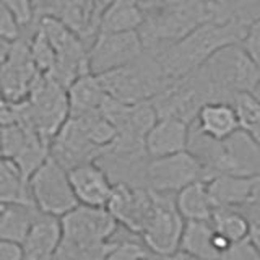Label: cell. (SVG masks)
I'll return each mask as SVG.
<instances>
[{
    "label": "cell",
    "mask_w": 260,
    "mask_h": 260,
    "mask_svg": "<svg viewBox=\"0 0 260 260\" xmlns=\"http://www.w3.org/2000/svg\"><path fill=\"white\" fill-rule=\"evenodd\" d=\"M0 211H2V203H0Z\"/></svg>",
    "instance_id": "cell-40"
},
{
    "label": "cell",
    "mask_w": 260,
    "mask_h": 260,
    "mask_svg": "<svg viewBox=\"0 0 260 260\" xmlns=\"http://www.w3.org/2000/svg\"><path fill=\"white\" fill-rule=\"evenodd\" d=\"M62 241L55 260H104L109 241L117 231L108 208L77 205L60 218Z\"/></svg>",
    "instance_id": "cell-3"
},
{
    "label": "cell",
    "mask_w": 260,
    "mask_h": 260,
    "mask_svg": "<svg viewBox=\"0 0 260 260\" xmlns=\"http://www.w3.org/2000/svg\"><path fill=\"white\" fill-rule=\"evenodd\" d=\"M249 24L236 15L226 20H211L153 55L156 57L168 80L181 78L200 69L221 47L241 44Z\"/></svg>",
    "instance_id": "cell-2"
},
{
    "label": "cell",
    "mask_w": 260,
    "mask_h": 260,
    "mask_svg": "<svg viewBox=\"0 0 260 260\" xmlns=\"http://www.w3.org/2000/svg\"><path fill=\"white\" fill-rule=\"evenodd\" d=\"M0 260H23L21 244L0 239Z\"/></svg>",
    "instance_id": "cell-33"
},
{
    "label": "cell",
    "mask_w": 260,
    "mask_h": 260,
    "mask_svg": "<svg viewBox=\"0 0 260 260\" xmlns=\"http://www.w3.org/2000/svg\"><path fill=\"white\" fill-rule=\"evenodd\" d=\"M258 176L216 174L207 179L210 197L216 207L241 210L249 202Z\"/></svg>",
    "instance_id": "cell-21"
},
{
    "label": "cell",
    "mask_w": 260,
    "mask_h": 260,
    "mask_svg": "<svg viewBox=\"0 0 260 260\" xmlns=\"http://www.w3.org/2000/svg\"><path fill=\"white\" fill-rule=\"evenodd\" d=\"M224 2H226L228 7H230L231 13L234 15V13H238L239 10H242L246 5H249L252 0H224Z\"/></svg>",
    "instance_id": "cell-35"
},
{
    "label": "cell",
    "mask_w": 260,
    "mask_h": 260,
    "mask_svg": "<svg viewBox=\"0 0 260 260\" xmlns=\"http://www.w3.org/2000/svg\"><path fill=\"white\" fill-rule=\"evenodd\" d=\"M39 213L35 203H2L0 239L21 244Z\"/></svg>",
    "instance_id": "cell-24"
},
{
    "label": "cell",
    "mask_w": 260,
    "mask_h": 260,
    "mask_svg": "<svg viewBox=\"0 0 260 260\" xmlns=\"http://www.w3.org/2000/svg\"><path fill=\"white\" fill-rule=\"evenodd\" d=\"M216 101V96L205 75L197 69L189 75L168 80L151 103L158 117H176L193 124L203 104Z\"/></svg>",
    "instance_id": "cell-7"
},
{
    "label": "cell",
    "mask_w": 260,
    "mask_h": 260,
    "mask_svg": "<svg viewBox=\"0 0 260 260\" xmlns=\"http://www.w3.org/2000/svg\"><path fill=\"white\" fill-rule=\"evenodd\" d=\"M176 205L185 221H210L215 203L210 197L207 181H197L177 192Z\"/></svg>",
    "instance_id": "cell-25"
},
{
    "label": "cell",
    "mask_w": 260,
    "mask_h": 260,
    "mask_svg": "<svg viewBox=\"0 0 260 260\" xmlns=\"http://www.w3.org/2000/svg\"><path fill=\"white\" fill-rule=\"evenodd\" d=\"M154 258H158V257H153V258H143V260H154Z\"/></svg>",
    "instance_id": "cell-39"
},
{
    "label": "cell",
    "mask_w": 260,
    "mask_h": 260,
    "mask_svg": "<svg viewBox=\"0 0 260 260\" xmlns=\"http://www.w3.org/2000/svg\"><path fill=\"white\" fill-rule=\"evenodd\" d=\"M159 260H205V258H200L197 255H192V254H189V252L179 249V250L174 252V254H171V255L159 257Z\"/></svg>",
    "instance_id": "cell-34"
},
{
    "label": "cell",
    "mask_w": 260,
    "mask_h": 260,
    "mask_svg": "<svg viewBox=\"0 0 260 260\" xmlns=\"http://www.w3.org/2000/svg\"><path fill=\"white\" fill-rule=\"evenodd\" d=\"M197 181H205V169L190 150L150 158L146 165L145 184L154 192L176 195Z\"/></svg>",
    "instance_id": "cell-11"
},
{
    "label": "cell",
    "mask_w": 260,
    "mask_h": 260,
    "mask_svg": "<svg viewBox=\"0 0 260 260\" xmlns=\"http://www.w3.org/2000/svg\"><path fill=\"white\" fill-rule=\"evenodd\" d=\"M142 5L145 20L138 32L150 54L181 41L203 23L233 16L228 5L207 0H142Z\"/></svg>",
    "instance_id": "cell-1"
},
{
    "label": "cell",
    "mask_w": 260,
    "mask_h": 260,
    "mask_svg": "<svg viewBox=\"0 0 260 260\" xmlns=\"http://www.w3.org/2000/svg\"><path fill=\"white\" fill-rule=\"evenodd\" d=\"M106 208L120 226L142 236L153 211V192L148 187L114 182Z\"/></svg>",
    "instance_id": "cell-14"
},
{
    "label": "cell",
    "mask_w": 260,
    "mask_h": 260,
    "mask_svg": "<svg viewBox=\"0 0 260 260\" xmlns=\"http://www.w3.org/2000/svg\"><path fill=\"white\" fill-rule=\"evenodd\" d=\"M145 12L142 0H111L101 16V32L138 31L143 24Z\"/></svg>",
    "instance_id": "cell-23"
},
{
    "label": "cell",
    "mask_w": 260,
    "mask_h": 260,
    "mask_svg": "<svg viewBox=\"0 0 260 260\" xmlns=\"http://www.w3.org/2000/svg\"><path fill=\"white\" fill-rule=\"evenodd\" d=\"M210 223L219 236H223L233 244L247 239L252 226L247 216L241 210L226 207H216L213 210Z\"/></svg>",
    "instance_id": "cell-27"
},
{
    "label": "cell",
    "mask_w": 260,
    "mask_h": 260,
    "mask_svg": "<svg viewBox=\"0 0 260 260\" xmlns=\"http://www.w3.org/2000/svg\"><path fill=\"white\" fill-rule=\"evenodd\" d=\"M192 124L176 117H159L146 134L145 150L148 158H161L187 150Z\"/></svg>",
    "instance_id": "cell-18"
},
{
    "label": "cell",
    "mask_w": 260,
    "mask_h": 260,
    "mask_svg": "<svg viewBox=\"0 0 260 260\" xmlns=\"http://www.w3.org/2000/svg\"><path fill=\"white\" fill-rule=\"evenodd\" d=\"M32 4H35V10H36V16L39 18L41 13H43L44 10V7L47 4V0H32Z\"/></svg>",
    "instance_id": "cell-37"
},
{
    "label": "cell",
    "mask_w": 260,
    "mask_h": 260,
    "mask_svg": "<svg viewBox=\"0 0 260 260\" xmlns=\"http://www.w3.org/2000/svg\"><path fill=\"white\" fill-rule=\"evenodd\" d=\"M98 77L109 98L125 104L151 101L168 81L156 57L150 52Z\"/></svg>",
    "instance_id": "cell-6"
},
{
    "label": "cell",
    "mask_w": 260,
    "mask_h": 260,
    "mask_svg": "<svg viewBox=\"0 0 260 260\" xmlns=\"http://www.w3.org/2000/svg\"><path fill=\"white\" fill-rule=\"evenodd\" d=\"M249 239L254 246L260 250V224H252L250 226V233H249Z\"/></svg>",
    "instance_id": "cell-36"
},
{
    "label": "cell",
    "mask_w": 260,
    "mask_h": 260,
    "mask_svg": "<svg viewBox=\"0 0 260 260\" xmlns=\"http://www.w3.org/2000/svg\"><path fill=\"white\" fill-rule=\"evenodd\" d=\"M10 106L13 120L35 130L49 145L70 117L67 88L47 73H39L26 100Z\"/></svg>",
    "instance_id": "cell-4"
},
{
    "label": "cell",
    "mask_w": 260,
    "mask_h": 260,
    "mask_svg": "<svg viewBox=\"0 0 260 260\" xmlns=\"http://www.w3.org/2000/svg\"><path fill=\"white\" fill-rule=\"evenodd\" d=\"M24 32V28L20 24L15 13L0 0V38H4L10 43L20 39Z\"/></svg>",
    "instance_id": "cell-29"
},
{
    "label": "cell",
    "mask_w": 260,
    "mask_h": 260,
    "mask_svg": "<svg viewBox=\"0 0 260 260\" xmlns=\"http://www.w3.org/2000/svg\"><path fill=\"white\" fill-rule=\"evenodd\" d=\"M145 46L138 31L98 32L88 49L89 72L101 75L109 70L134 62L143 55Z\"/></svg>",
    "instance_id": "cell-12"
},
{
    "label": "cell",
    "mask_w": 260,
    "mask_h": 260,
    "mask_svg": "<svg viewBox=\"0 0 260 260\" xmlns=\"http://www.w3.org/2000/svg\"><path fill=\"white\" fill-rule=\"evenodd\" d=\"M2 2L15 13V16L18 18L20 24L24 29L38 21L32 0H2Z\"/></svg>",
    "instance_id": "cell-30"
},
{
    "label": "cell",
    "mask_w": 260,
    "mask_h": 260,
    "mask_svg": "<svg viewBox=\"0 0 260 260\" xmlns=\"http://www.w3.org/2000/svg\"><path fill=\"white\" fill-rule=\"evenodd\" d=\"M242 46L246 47V51L250 54V57L257 63V67L260 69V18L249 24Z\"/></svg>",
    "instance_id": "cell-32"
},
{
    "label": "cell",
    "mask_w": 260,
    "mask_h": 260,
    "mask_svg": "<svg viewBox=\"0 0 260 260\" xmlns=\"http://www.w3.org/2000/svg\"><path fill=\"white\" fill-rule=\"evenodd\" d=\"M111 0H47L41 15L65 23L89 46L100 32L101 16Z\"/></svg>",
    "instance_id": "cell-15"
},
{
    "label": "cell",
    "mask_w": 260,
    "mask_h": 260,
    "mask_svg": "<svg viewBox=\"0 0 260 260\" xmlns=\"http://www.w3.org/2000/svg\"><path fill=\"white\" fill-rule=\"evenodd\" d=\"M179 249L205 260H219V252L215 247V230L210 221H185Z\"/></svg>",
    "instance_id": "cell-26"
},
{
    "label": "cell",
    "mask_w": 260,
    "mask_h": 260,
    "mask_svg": "<svg viewBox=\"0 0 260 260\" xmlns=\"http://www.w3.org/2000/svg\"><path fill=\"white\" fill-rule=\"evenodd\" d=\"M153 192V211L142 239L154 257H166L179 250L185 219L179 213L174 193Z\"/></svg>",
    "instance_id": "cell-10"
},
{
    "label": "cell",
    "mask_w": 260,
    "mask_h": 260,
    "mask_svg": "<svg viewBox=\"0 0 260 260\" xmlns=\"http://www.w3.org/2000/svg\"><path fill=\"white\" fill-rule=\"evenodd\" d=\"M200 72L213 88L216 101L233 103L239 94H255L260 86V69L242 43L221 47Z\"/></svg>",
    "instance_id": "cell-5"
},
{
    "label": "cell",
    "mask_w": 260,
    "mask_h": 260,
    "mask_svg": "<svg viewBox=\"0 0 260 260\" xmlns=\"http://www.w3.org/2000/svg\"><path fill=\"white\" fill-rule=\"evenodd\" d=\"M41 29L46 32L55 52V63L47 73L60 85L69 88L78 77L89 72L88 49L89 46L67 24L51 15H41L38 18Z\"/></svg>",
    "instance_id": "cell-8"
},
{
    "label": "cell",
    "mask_w": 260,
    "mask_h": 260,
    "mask_svg": "<svg viewBox=\"0 0 260 260\" xmlns=\"http://www.w3.org/2000/svg\"><path fill=\"white\" fill-rule=\"evenodd\" d=\"M28 189L41 213L62 218L78 205L69 171L51 154L28 179Z\"/></svg>",
    "instance_id": "cell-9"
},
{
    "label": "cell",
    "mask_w": 260,
    "mask_h": 260,
    "mask_svg": "<svg viewBox=\"0 0 260 260\" xmlns=\"http://www.w3.org/2000/svg\"><path fill=\"white\" fill-rule=\"evenodd\" d=\"M193 125L203 135L218 142L226 140L241 130L238 111L233 103L226 101H211L203 104Z\"/></svg>",
    "instance_id": "cell-20"
},
{
    "label": "cell",
    "mask_w": 260,
    "mask_h": 260,
    "mask_svg": "<svg viewBox=\"0 0 260 260\" xmlns=\"http://www.w3.org/2000/svg\"><path fill=\"white\" fill-rule=\"evenodd\" d=\"M62 241L60 218L39 213L21 242L23 260H55Z\"/></svg>",
    "instance_id": "cell-19"
},
{
    "label": "cell",
    "mask_w": 260,
    "mask_h": 260,
    "mask_svg": "<svg viewBox=\"0 0 260 260\" xmlns=\"http://www.w3.org/2000/svg\"><path fill=\"white\" fill-rule=\"evenodd\" d=\"M70 116H83L89 112H100L108 98L101 80L94 73L88 72L78 77L67 88Z\"/></svg>",
    "instance_id": "cell-22"
},
{
    "label": "cell",
    "mask_w": 260,
    "mask_h": 260,
    "mask_svg": "<svg viewBox=\"0 0 260 260\" xmlns=\"http://www.w3.org/2000/svg\"><path fill=\"white\" fill-rule=\"evenodd\" d=\"M70 184L78 205L108 207L114 182L100 161H89L69 169Z\"/></svg>",
    "instance_id": "cell-17"
},
{
    "label": "cell",
    "mask_w": 260,
    "mask_h": 260,
    "mask_svg": "<svg viewBox=\"0 0 260 260\" xmlns=\"http://www.w3.org/2000/svg\"><path fill=\"white\" fill-rule=\"evenodd\" d=\"M49 154L65 169H72L89 161H98L104 151L88 137L81 122L70 116L49 145Z\"/></svg>",
    "instance_id": "cell-16"
},
{
    "label": "cell",
    "mask_w": 260,
    "mask_h": 260,
    "mask_svg": "<svg viewBox=\"0 0 260 260\" xmlns=\"http://www.w3.org/2000/svg\"><path fill=\"white\" fill-rule=\"evenodd\" d=\"M38 75L39 70L32 62L28 38L21 36L12 44L8 57L0 67V96L10 104L26 100Z\"/></svg>",
    "instance_id": "cell-13"
},
{
    "label": "cell",
    "mask_w": 260,
    "mask_h": 260,
    "mask_svg": "<svg viewBox=\"0 0 260 260\" xmlns=\"http://www.w3.org/2000/svg\"><path fill=\"white\" fill-rule=\"evenodd\" d=\"M233 104L238 111L241 130L260 145V100L255 98V94L246 93L239 94Z\"/></svg>",
    "instance_id": "cell-28"
},
{
    "label": "cell",
    "mask_w": 260,
    "mask_h": 260,
    "mask_svg": "<svg viewBox=\"0 0 260 260\" xmlns=\"http://www.w3.org/2000/svg\"><path fill=\"white\" fill-rule=\"evenodd\" d=\"M207 2H210V4H216V5H226L224 0H207Z\"/></svg>",
    "instance_id": "cell-38"
},
{
    "label": "cell",
    "mask_w": 260,
    "mask_h": 260,
    "mask_svg": "<svg viewBox=\"0 0 260 260\" xmlns=\"http://www.w3.org/2000/svg\"><path fill=\"white\" fill-rule=\"evenodd\" d=\"M219 260H260V250L247 238L244 241L234 242Z\"/></svg>",
    "instance_id": "cell-31"
}]
</instances>
